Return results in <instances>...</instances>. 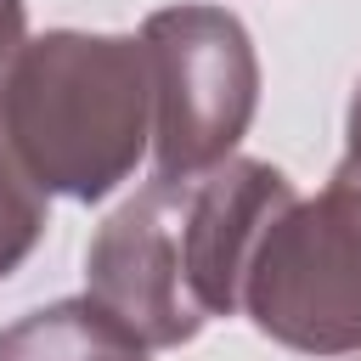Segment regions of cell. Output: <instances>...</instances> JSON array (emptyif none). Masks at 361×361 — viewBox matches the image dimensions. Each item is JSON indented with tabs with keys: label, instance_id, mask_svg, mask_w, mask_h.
I'll list each match as a JSON object with an SVG mask.
<instances>
[{
	"label": "cell",
	"instance_id": "3",
	"mask_svg": "<svg viewBox=\"0 0 361 361\" xmlns=\"http://www.w3.org/2000/svg\"><path fill=\"white\" fill-rule=\"evenodd\" d=\"M254 327L305 355L361 350V175L333 169L327 192L288 203L243 271Z\"/></svg>",
	"mask_w": 361,
	"mask_h": 361
},
{
	"label": "cell",
	"instance_id": "4",
	"mask_svg": "<svg viewBox=\"0 0 361 361\" xmlns=\"http://www.w3.org/2000/svg\"><path fill=\"white\" fill-rule=\"evenodd\" d=\"M141 51L152 73L158 175H197L231 158L259 102L248 28L220 6H164L147 17Z\"/></svg>",
	"mask_w": 361,
	"mask_h": 361
},
{
	"label": "cell",
	"instance_id": "7",
	"mask_svg": "<svg viewBox=\"0 0 361 361\" xmlns=\"http://www.w3.org/2000/svg\"><path fill=\"white\" fill-rule=\"evenodd\" d=\"M23 28H28V17H23V0H0V85H6V73H11L17 51L28 45V39H23Z\"/></svg>",
	"mask_w": 361,
	"mask_h": 361
},
{
	"label": "cell",
	"instance_id": "8",
	"mask_svg": "<svg viewBox=\"0 0 361 361\" xmlns=\"http://www.w3.org/2000/svg\"><path fill=\"white\" fill-rule=\"evenodd\" d=\"M344 169L361 175V85H355V96H350V147H344Z\"/></svg>",
	"mask_w": 361,
	"mask_h": 361
},
{
	"label": "cell",
	"instance_id": "6",
	"mask_svg": "<svg viewBox=\"0 0 361 361\" xmlns=\"http://www.w3.org/2000/svg\"><path fill=\"white\" fill-rule=\"evenodd\" d=\"M39 231H45V186L28 175L0 118V276H11L28 259Z\"/></svg>",
	"mask_w": 361,
	"mask_h": 361
},
{
	"label": "cell",
	"instance_id": "5",
	"mask_svg": "<svg viewBox=\"0 0 361 361\" xmlns=\"http://www.w3.org/2000/svg\"><path fill=\"white\" fill-rule=\"evenodd\" d=\"M0 361H147V344L130 338L85 293V299H56L0 327Z\"/></svg>",
	"mask_w": 361,
	"mask_h": 361
},
{
	"label": "cell",
	"instance_id": "1",
	"mask_svg": "<svg viewBox=\"0 0 361 361\" xmlns=\"http://www.w3.org/2000/svg\"><path fill=\"white\" fill-rule=\"evenodd\" d=\"M288 203V175L254 158L158 175L90 237V299L147 350L186 344L209 316L243 305L248 254Z\"/></svg>",
	"mask_w": 361,
	"mask_h": 361
},
{
	"label": "cell",
	"instance_id": "2",
	"mask_svg": "<svg viewBox=\"0 0 361 361\" xmlns=\"http://www.w3.org/2000/svg\"><path fill=\"white\" fill-rule=\"evenodd\" d=\"M0 118L45 192L96 203L152 135V73L141 39L56 28L17 51L0 85Z\"/></svg>",
	"mask_w": 361,
	"mask_h": 361
}]
</instances>
